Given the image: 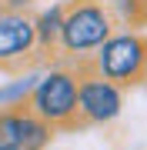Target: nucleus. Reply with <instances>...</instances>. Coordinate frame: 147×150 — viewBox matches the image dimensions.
<instances>
[{
    "mask_svg": "<svg viewBox=\"0 0 147 150\" xmlns=\"http://www.w3.org/2000/svg\"><path fill=\"white\" fill-rule=\"evenodd\" d=\"M110 33V20L107 13L100 10L97 4H80L74 7L70 13L64 17L60 23V37H64L67 50H90V47H100Z\"/></svg>",
    "mask_w": 147,
    "mask_h": 150,
    "instance_id": "f257e3e1",
    "label": "nucleus"
},
{
    "mask_svg": "<svg viewBox=\"0 0 147 150\" xmlns=\"http://www.w3.org/2000/svg\"><path fill=\"white\" fill-rule=\"evenodd\" d=\"M144 57H147V50H144L141 37L124 33V37H114V40L100 43L97 67H100V74L107 77V80H131V77L141 74Z\"/></svg>",
    "mask_w": 147,
    "mask_h": 150,
    "instance_id": "f03ea898",
    "label": "nucleus"
},
{
    "mask_svg": "<svg viewBox=\"0 0 147 150\" xmlns=\"http://www.w3.org/2000/svg\"><path fill=\"white\" fill-rule=\"evenodd\" d=\"M33 110L40 120H67L77 110V83L70 74H50L33 90Z\"/></svg>",
    "mask_w": 147,
    "mask_h": 150,
    "instance_id": "7ed1b4c3",
    "label": "nucleus"
},
{
    "mask_svg": "<svg viewBox=\"0 0 147 150\" xmlns=\"http://www.w3.org/2000/svg\"><path fill=\"white\" fill-rule=\"evenodd\" d=\"M77 107L90 120H110L120 110V93L110 80H84L77 87Z\"/></svg>",
    "mask_w": 147,
    "mask_h": 150,
    "instance_id": "20e7f679",
    "label": "nucleus"
},
{
    "mask_svg": "<svg viewBox=\"0 0 147 150\" xmlns=\"http://www.w3.org/2000/svg\"><path fill=\"white\" fill-rule=\"evenodd\" d=\"M33 40H37V30H33V23L27 17H20V13H4L0 17V60L27 54Z\"/></svg>",
    "mask_w": 147,
    "mask_h": 150,
    "instance_id": "39448f33",
    "label": "nucleus"
},
{
    "mask_svg": "<svg viewBox=\"0 0 147 150\" xmlns=\"http://www.w3.org/2000/svg\"><path fill=\"white\" fill-rule=\"evenodd\" d=\"M50 140V130L40 117H20V137H17V150H40Z\"/></svg>",
    "mask_w": 147,
    "mask_h": 150,
    "instance_id": "423d86ee",
    "label": "nucleus"
},
{
    "mask_svg": "<svg viewBox=\"0 0 147 150\" xmlns=\"http://www.w3.org/2000/svg\"><path fill=\"white\" fill-rule=\"evenodd\" d=\"M60 23H64V17H60V10L54 7V10H47L37 23H33V30H37V37L44 40V43H54L60 37Z\"/></svg>",
    "mask_w": 147,
    "mask_h": 150,
    "instance_id": "0eeeda50",
    "label": "nucleus"
},
{
    "mask_svg": "<svg viewBox=\"0 0 147 150\" xmlns=\"http://www.w3.org/2000/svg\"><path fill=\"white\" fill-rule=\"evenodd\" d=\"M17 137H20V117H0V144L17 147Z\"/></svg>",
    "mask_w": 147,
    "mask_h": 150,
    "instance_id": "6e6552de",
    "label": "nucleus"
},
{
    "mask_svg": "<svg viewBox=\"0 0 147 150\" xmlns=\"http://www.w3.org/2000/svg\"><path fill=\"white\" fill-rule=\"evenodd\" d=\"M0 150H17V147H7V144H0Z\"/></svg>",
    "mask_w": 147,
    "mask_h": 150,
    "instance_id": "1a4fd4ad",
    "label": "nucleus"
}]
</instances>
